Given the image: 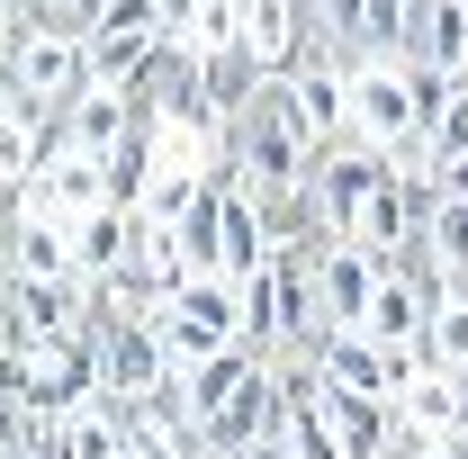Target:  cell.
Here are the masks:
<instances>
[{
    "label": "cell",
    "instance_id": "1",
    "mask_svg": "<svg viewBox=\"0 0 468 459\" xmlns=\"http://www.w3.org/2000/svg\"><path fill=\"white\" fill-rule=\"evenodd\" d=\"M315 163H324V144H315L306 109L289 100V81H261L252 109L234 117V135H226V172L252 198H306L315 189Z\"/></svg>",
    "mask_w": 468,
    "mask_h": 459
},
{
    "label": "cell",
    "instance_id": "2",
    "mask_svg": "<svg viewBox=\"0 0 468 459\" xmlns=\"http://www.w3.org/2000/svg\"><path fill=\"white\" fill-rule=\"evenodd\" d=\"M154 334L172 351V369L189 360H207V351L243 343V280H217V271H198V280H180L163 306H154Z\"/></svg>",
    "mask_w": 468,
    "mask_h": 459
},
{
    "label": "cell",
    "instance_id": "3",
    "mask_svg": "<svg viewBox=\"0 0 468 459\" xmlns=\"http://www.w3.org/2000/svg\"><path fill=\"white\" fill-rule=\"evenodd\" d=\"M351 144H369V154L423 144L414 63H397V55H360V63H351Z\"/></svg>",
    "mask_w": 468,
    "mask_h": 459
},
{
    "label": "cell",
    "instance_id": "4",
    "mask_svg": "<svg viewBox=\"0 0 468 459\" xmlns=\"http://www.w3.org/2000/svg\"><path fill=\"white\" fill-rule=\"evenodd\" d=\"M9 81H18V109L55 126V117L90 91V37H72V27H27L18 55H9Z\"/></svg>",
    "mask_w": 468,
    "mask_h": 459
},
{
    "label": "cell",
    "instance_id": "5",
    "mask_svg": "<svg viewBox=\"0 0 468 459\" xmlns=\"http://www.w3.org/2000/svg\"><path fill=\"white\" fill-rule=\"evenodd\" d=\"M9 379H18V397L37 405L46 423L72 414V405H90L100 397V343H90V325H81V334H55V343L9 351Z\"/></svg>",
    "mask_w": 468,
    "mask_h": 459
},
{
    "label": "cell",
    "instance_id": "6",
    "mask_svg": "<svg viewBox=\"0 0 468 459\" xmlns=\"http://www.w3.org/2000/svg\"><path fill=\"white\" fill-rule=\"evenodd\" d=\"M306 262H315L324 334H360V325H369V297H378V280H388V252H369V243H351V234H324Z\"/></svg>",
    "mask_w": 468,
    "mask_h": 459
},
{
    "label": "cell",
    "instance_id": "7",
    "mask_svg": "<svg viewBox=\"0 0 468 459\" xmlns=\"http://www.w3.org/2000/svg\"><path fill=\"white\" fill-rule=\"evenodd\" d=\"M280 414H289V379H280V360L261 351V369L198 423V442H207L217 459H243V451H261V442H280Z\"/></svg>",
    "mask_w": 468,
    "mask_h": 459
},
{
    "label": "cell",
    "instance_id": "8",
    "mask_svg": "<svg viewBox=\"0 0 468 459\" xmlns=\"http://www.w3.org/2000/svg\"><path fill=\"white\" fill-rule=\"evenodd\" d=\"M90 343H100V397H117V405H144L163 379H172V351H163V334H154V315L90 325Z\"/></svg>",
    "mask_w": 468,
    "mask_h": 459
},
{
    "label": "cell",
    "instance_id": "9",
    "mask_svg": "<svg viewBox=\"0 0 468 459\" xmlns=\"http://www.w3.org/2000/svg\"><path fill=\"white\" fill-rule=\"evenodd\" d=\"M378 189H388V154L334 144V154L315 163V217H324V234H360V217H369Z\"/></svg>",
    "mask_w": 468,
    "mask_h": 459
},
{
    "label": "cell",
    "instance_id": "10",
    "mask_svg": "<svg viewBox=\"0 0 468 459\" xmlns=\"http://www.w3.org/2000/svg\"><path fill=\"white\" fill-rule=\"evenodd\" d=\"M27 208H46V217H90V208H117L109 198V154H72V144H55L37 172H27V189H18Z\"/></svg>",
    "mask_w": 468,
    "mask_h": 459
},
{
    "label": "cell",
    "instance_id": "11",
    "mask_svg": "<svg viewBox=\"0 0 468 459\" xmlns=\"http://www.w3.org/2000/svg\"><path fill=\"white\" fill-rule=\"evenodd\" d=\"M315 405H324V423H334L343 459H388V451H397V432H406L388 397H360V388H334L324 369H315Z\"/></svg>",
    "mask_w": 468,
    "mask_h": 459
},
{
    "label": "cell",
    "instance_id": "12",
    "mask_svg": "<svg viewBox=\"0 0 468 459\" xmlns=\"http://www.w3.org/2000/svg\"><path fill=\"white\" fill-rule=\"evenodd\" d=\"M423 351H388L378 334H324L315 351V369L334 379V388H360V397H397V379H406Z\"/></svg>",
    "mask_w": 468,
    "mask_h": 459
},
{
    "label": "cell",
    "instance_id": "13",
    "mask_svg": "<svg viewBox=\"0 0 468 459\" xmlns=\"http://www.w3.org/2000/svg\"><path fill=\"white\" fill-rule=\"evenodd\" d=\"M388 405H397V423L423 432V442H441V432H460V423H468V388L451 379V369H432V360H414Z\"/></svg>",
    "mask_w": 468,
    "mask_h": 459
},
{
    "label": "cell",
    "instance_id": "14",
    "mask_svg": "<svg viewBox=\"0 0 468 459\" xmlns=\"http://www.w3.org/2000/svg\"><path fill=\"white\" fill-rule=\"evenodd\" d=\"M135 117H144V109H135V91H109V81H90V91H81V100L55 117L46 154H55V144H72V154H109V144L135 126Z\"/></svg>",
    "mask_w": 468,
    "mask_h": 459
},
{
    "label": "cell",
    "instance_id": "15",
    "mask_svg": "<svg viewBox=\"0 0 468 459\" xmlns=\"http://www.w3.org/2000/svg\"><path fill=\"white\" fill-rule=\"evenodd\" d=\"M406 63L468 81V0H414V18H406Z\"/></svg>",
    "mask_w": 468,
    "mask_h": 459
},
{
    "label": "cell",
    "instance_id": "16",
    "mask_svg": "<svg viewBox=\"0 0 468 459\" xmlns=\"http://www.w3.org/2000/svg\"><path fill=\"white\" fill-rule=\"evenodd\" d=\"M297 46H306V0H243V55L271 81L297 63Z\"/></svg>",
    "mask_w": 468,
    "mask_h": 459
},
{
    "label": "cell",
    "instance_id": "17",
    "mask_svg": "<svg viewBox=\"0 0 468 459\" xmlns=\"http://www.w3.org/2000/svg\"><path fill=\"white\" fill-rule=\"evenodd\" d=\"M135 262V208H90V217H72V271L81 280H109Z\"/></svg>",
    "mask_w": 468,
    "mask_h": 459
},
{
    "label": "cell",
    "instance_id": "18",
    "mask_svg": "<svg viewBox=\"0 0 468 459\" xmlns=\"http://www.w3.org/2000/svg\"><path fill=\"white\" fill-rule=\"evenodd\" d=\"M406 262H423L441 288H468V198H432V217H423V243H414Z\"/></svg>",
    "mask_w": 468,
    "mask_h": 459
},
{
    "label": "cell",
    "instance_id": "19",
    "mask_svg": "<svg viewBox=\"0 0 468 459\" xmlns=\"http://www.w3.org/2000/svg\"><path fill=\"white\" fill-rule=\"evenodd\" d=\"M55 451L63 459H126V405L90 397V405H72V414H55Z\"/></svg>",
    "mask_w": 468,
    "mask_h": 459
},
{
    "label": "cell",
    "instance_id": "20",
    "mask_svg": "<svg viewBox=\"0 0 468 459\" xmlns=\"http://www.w3.org/2000/svg\"><path fill=\"white\" fill-rule=\"evenodd\" d=\"M144 189H154V117H135L109 144V198L117 208H144Z\"/></svg>",
    "mask_w": 468,
    "mask_h": 459
},
{
    "label": "cell",
    "instance_id": "21",
    "mask_svg": "<svg viewBox=\"0 0 468 459\" xmlns=\"http://www.w3.org/2000/svg\"><path fill=\"white\" fill-rule=\"evenodd\" d=\"M163 46V27H126V37H90V81H109V91H135L144 81V63Z\"/></svg>",
    "mask_w": 468,
    "mask_h": 459
},
{
    "label": "cell",
    "instance_id": "22",
    "mask_svg": "<svg viewBox=\"0 0 468 459\" xmlns=\"http://www.w3.org/2000/svg\"><path fill=\"white\" fill-rule=\"evenodd\" d=\"M423 360H432V369H460L468 360V288H441V306H432V325H423Z\"/></svg>",
    "mask_w": 468,
    "mask_h": 459
},
{
    "label": "cell",
    "instance_id": "23",
    "mask_svg": "<svg viewBox=\"0 0 468 459\" xmlns=\"http://www.w3.org/2000/svg\"><path fill=\"white\" fill-rule=\"evenodd\" d=\"M180 46H198V55H234V46H243V0H198L189 27H180Z\"/></svg>",
    "mask_w": 468,
    "mask_h": 459
},
{
    "label": "cell",
    "instance_id": "24",
    "mask_svg": "<svg viewBox=\"0 0 468 459\" xmlns=\"http://www.w3.org/2000/svg\"><path fill=\"white\" fill-rule=\"evenodd\" d=\"M423 144H432V154H468V81H451V100L432 109V126H423Z\"/></svg>",
    "mask_w": 468,
    "mask_h": 459
},
{
    "label": "cell",
    "instance_id": "25",
    "mask_svg": "<svg viewBox=\"0 0 468 459\" xmlns=\"http://www.w3.org/2000/svg\"><path fill=\"white\" fill-rule=\"evenodd\" d=\"M432 189L441 198H468V154H432Z\"/></svg>",
    "mask_w": 468,
    "mask_h": 459
},
{
    "label": "cell",
    "instance_id": "26",
    "mask_svg": "<svg viewBox=\"0 0 468 459\" xmlns=\"http://www.w3.org/2000/svg\"><path fill=\"white\" fill-rule=\"evenodd\" d=\"M27 27H37V18H27V0H0V63L18 55V37H27Z\"/></svg>",
    "mask_w": 468,
    "mask_h": 459
},
{
    "label": "cell",
    "instance_id": "27",
    "mask_svg": "<svg viewBox=\"0 0 468 459\" xmlns=\"http://www.w3.org/2000/svg\"><path fill=\"white\" fill-rule=\"evenodd\" d=\"M243 459H289V451H280V442H261V451H243Z\"/></svg>",
    "mask_w": 468,
    "mask_h": 459
},
{
    "label": "cell",
    "instance_id": "28",
    "mask_svg": "<svg viewBox=\"0 0 468 459\" xmlns=\"http://www.w3.org/2000/svg\"><path fill=\"white\" fill-rule=\"evenodd\" d=\"M0 297H9V262H0Z\"/></svg>",
    "mask_w": 468,
    "mask_h": 459
}]
</instances>
